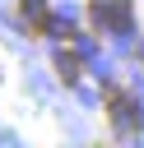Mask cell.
<instances>
[{"label":"cell","mask_w":144,"mask_h":148,"mask_svg":"<svg viewBox=\"0 0 144 148\" xmlns=\"http://www.w3.org/2000/svg\"><path fill=\"white\" fill-rule=\"evenodd\" d=\"M93 18L121 28V23H125V0H98V5H93Z\"/></svg>","instance_id":"6da1fadb"},{"label":"cell","mask_w":144,"mask_h":148,"mask_svg":"<svg viewBox=\"0 0 144 148\" xmlns=\"http://www.w3.org/2000/svg\"><path fill=\"white\" fill-rule=\"evenodd\" d=\"M19 14H23V23L46 28V9H42V0H23V5H19Z\"/></svg>","instance_id":"7a4b0ae2"},{"label":"cell","mask_w":144,"mask_h":148,"mask_svg":"<svg viewBox=\"0 0 144 148\" xmlns=\"http://www.w3.org/2000/svg\"><path fill=\"white\" fill-rule=\"evenodd\" d=\"M56 65H60V74H65V79H79V60H74V56H65V51H60V60H56Z\"/></svg>","instance_id":"3957f363"}]
</instances>
